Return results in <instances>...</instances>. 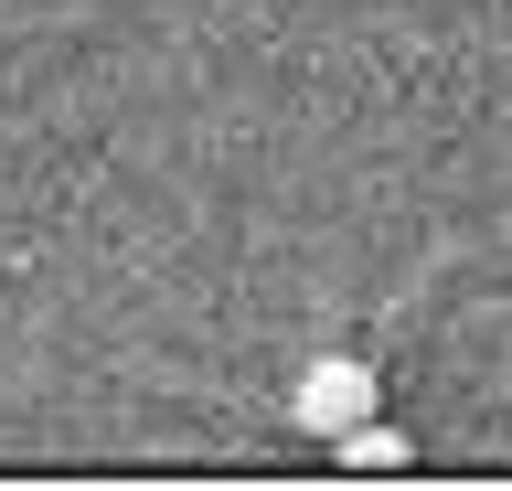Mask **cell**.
Here are the masks:
<instances>
[{
    "label": "cell",
    "instance_id": "cell-1",
    "mask_svg": "<svg viewBox=\"0 0 512 491\" xmlns=\"http://www.w3.org/2000/svg\"><path fill=\"white\" fill-rule=\"evenodd\" d=\"M363 417H374V363H352V353L310 363L299 395H288V427H299V438H342V427H363Z\"/></svg>",
    "mask_w": 512,
    "mask_h": 491
},
{
    "label": "cell",
    "instance_id": "cell-2",
    "mask_svg": "<svg viewBox=\"0 0 512 491\" xmlns=\"http://www.w3.org/2000/svg\"><path fill=\"white\" fill-rule=\"evenodd\" d=\"M331 459H352V470H395V459H416V438H406V427H384V417H363V427L331 438Z\"/></svg>",
    "mask_w": 512,
    "mask_h": 491
}]
</instances>
